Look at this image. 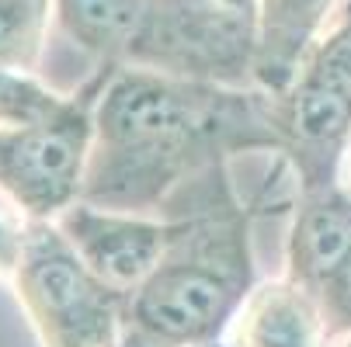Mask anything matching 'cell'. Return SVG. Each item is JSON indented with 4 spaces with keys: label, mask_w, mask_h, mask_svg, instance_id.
Listing matches in <instances>:
<instances>
[{
    "label": "cell",
    "mask_w": 351,
    "mask_h": 347,
    "mask_svg": "<svg viewBox=\"0 0 351 347\" xmlns=\"http://www.w3.org/2000/svg\"><path fill=\"white\" fill-rule=\"evenodd\" d=\"M56 226L80 254V261L125 299L154 274L178 229L171 216H136L119 209H97L87 202L70 205L56 219Z\"/></svg>",
    "instance_id": "8"
},
{
    "label": "cell",
    "mask_w": 351,
    "mask_h": 347,
    "mask_svg": "<svg viewBox=\"0 0 351 347\" xmlns=\"http://www.w3.org/2000/svg\"><path fill=\"white\" fill-rule=\"evenodd\" d=\"M240 153L282 157L271 94L122 66L108 73L94 105L80 202L157 216Z\"/></svg>",
    "instance_id": "1"
},
{
    "label": "cell",
    "mask_w": 351,
    "mask_h": 347,
    "mask_svg": "<svg viewBox=\"0 0 351 347\" xmlns=\"http://www.w3.org/2000/svg\"><path fill=\"white\" fill-rule=\"evenodd\" d=\"M289 170L275 157L271 177L254 202H240L230 167L195 181L171 202L178 222L167 254L125 299V340L139 347H195L223 340L237 309L258 285L254 219L268 209V191Z\"/></svg>",
    "instance_id": "2"
},
{
    "label": "cell",
    "mask_w": 351,
    "mask_h": 347,
    "mask_svg": "<svg viewBox=\"0 0 351 347\" xmlns=\"http://www.w3.org/2000/svg\"><path fill=\"white\" fill-rule=\"evenodd\" d=\"M38 347H119L125 295L97 278L56 222H35L11 278Z\"/></svg>",
    "instance_id": "4"
},
{
    "label": "cell",
    "mask_w": 351,
    "mask_h": 347,
    "mask_svg": "<svg viewBox=\"0 0 351 347\" xmlns=\"http://www.w3.org/2000/svg\"><path fill=\"white\" fill-rule=\"evenodd\" d=\"M226 347H334L320 309L285 274L250 288L233 323L223 333Z\"/></svg>",
    "instance_id": "9"
},
{
    "label": "cell",
    "mask_w": 351,
    "mask_h": 347,
    "mask_svg": "<svg viewBox=\"0 0 351 347\" xmlns=\"http://www.w3.org/2000/svg\"><path fill=\"white\" fill-rule=\"evenodd\" d=\"M285 278L320 309L330 344H344L351 337V194L341 184L292 194Z\"/></svg>",
    "instance_id": "7"
},
{
    "label": "cell",
    "mask_w": 351,
    "mask_h": 347,
    "mask_svg": "<svg viewBox=\"0 0 351 347\" xmlns=\"http://www.w3.org/2000/svg\"><path fill=\"white\" fill-rule=\"evenodd\" d=\"M63 105H66V97L49 90L35 77L0 70V129L42 122L49 115H56Z\"/></svg>",
    "instance_id": "13"
},
{
    "label": "cell",
    "mask_w": 351,
    "mask_h": 347,
    "mask_svg": "<svg viewBox=\"0 0 351 347\" xmlns=\"http://www.w3.org/2000/svg\"><path fill=\"white\" fill-rule=\"evenodd\" d=\"M337 184L351 194V139H348L344 153H341V164H337Z\"/></svg>",
    "instance_id": "15"
},
{
    "label": "cell",
    "mask_w": 351,
    "mask_h": 347,
    "mask_svg": "<svg viewBox=\"0 0 351 347\" xmlns=\"http://www.w3.org/2000/svg\"><path fill=\"white\" fill-rule=\"evenodd\" d=\"M337 347H351V337H348V340H344V344H337Z\"/></svg>",
    "instance_id": "17"
},
{
    "label": "cell",
    "mask_w": 351,
    "mask_h": 347,
    "mask_svg": "<svg viewBox=\"0 0 351 347\" xmlns=\"http://www.w3.org/2000/svg\"><path fill=\"white\" fill-rule=\"evenodd\" d=\"M143 0H53V14L66 38L90 53L97 66L119 70Z\"/></svg>",
    "instance_id": "11"
},
{
    "label": "cell",
    "mask_w": 351,
    "mask_h": 347,
    "mask_svg": "<svg viewBox=\"0 0 351 347\" xmlns=\"http://www.w3.org/2000/svg\"><path fill=\"white\" fill-rule=\"evenodd\" d=\"M108 73L112 66H97L56 115L0 129V191L18 202L28 219L56 222L80 202L94 139V105Z\"/></svg>",
    "instance_id": "6"
},
{
    "label": "cell",
    "mask_w": 351,
    "mask_h": 347,
    "mask_svg": "<svg viewBox=\"0 0 351 347\" xmlns=\"http://www.w3.org/2000/svg\"><path fill=\"white\" fill-rule=\"evenodd\" d=\"M119 347H139V344H132V340H125V337H122V344H119ZM195 347H226V344H223V340H216V344H195Z\"/></svg>",
    "instance_id": "16"
},
{
    "label": "cell",
    "mask_w": 351,
    "mask_h": 347,
    "mask_svg": "<svg viewBox=\"0 0 351 347\" xmlns=\"http://www.w3.org/2000/svg\"><path fill=\"white\" fill-rule=\"evenodd\" d=\"M53 0H0V70L32 77L42 60Z\"/></svg>",
    "instance_id": "12"
},
{
    "label": "cell",
    "mask_w": 351,
    "mask_h": 347,
    "mask_svg": "<svg viewBox=\"0 0 351 347\" xmlns=\"http://www.w3.org/2000/svg\"><path fill=\"white\" fill-rule=\"evenodd\" d=\"M254 0H143L122 66L216 87H254Z\"/></svg>",
    "instance_id": "3"
},
{
    "label": "cell",
    "mask_w": 351,
    "mask_h": 347,
    "mask_svg": "<svg viewBox=\"0 0 351 347\" xmlns=\"http://www.w3.org/2000/svg\"><path fill=\"white\" fill-rule=\"evenodd\" d=\"M32 226H35V219H28V212L0 191V281L11 285Z\"/></svg>",
    "instance_id": "14"
},
{
    "label": "cell",
    "mask_w": 351,
    "mask_h": 347,
    "mask_svg": "<svg viewBox=\"0 0 351 347\" xmlns=\"http://www.w3.org/2000/svg\"><path fill=\"white\" fill-rule=\"evenodd\" d=\"M271 122L295 191L337 184L351 139V8L313 42L292 83L271 97Z\"/></svg>",
    "instance_id": "5"
},
{
    "label": "cell",
    "mask_w": 351,
    "mask_h": 347,
    "mask_svg": "<svg viewBox=\"0 0 351 347\" xmlns=\"http://www.w3.org/2000/svg\"><path fill=\"white\" fill-rule=\"evenodd\" d=\"M334 4L337 0H258V90L275 97L292 83Z\"/></svg>",
    "instance_id": "10"
}]
</instances>
